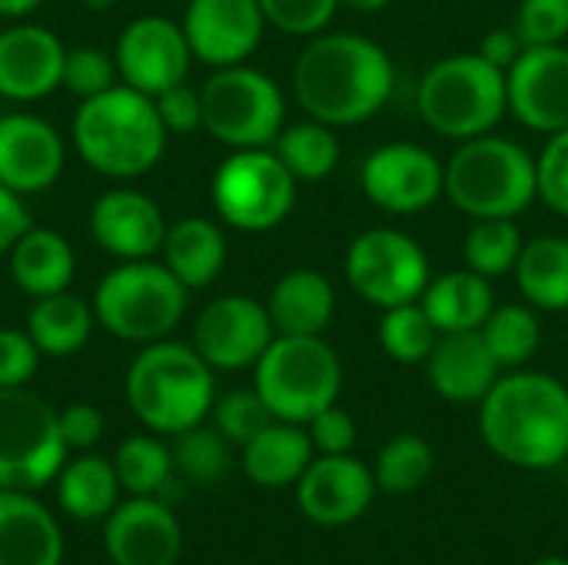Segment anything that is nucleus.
<instances>
[{
	"instance_id": "obj_1",
	"label": "nucleus",
	"mask_w": 568,
	"mask_h": 565,
	"mask_svg": "<svg viewBox=\"0 0 568 565\" xmlns=\"http://www.w3.org/2000/svg\"><path fill=\"white\" fill-rule=\"evenodd\" d=\"M393 90V57L359 33H316L293 63L300 107L329 127H356L376 117Z\"/></svg>"
},
{
	"instance_id": "obj_2",
	"label": "nucleus",
	"mask_w": 568,
	"mask_h": 565,
	"mask_svg": "<svg viewBox=\"0 0 568 565\" xmlns=\"http://www.w3.org/2000/svg\"><path fill=\"white\" fill-rule=\"evenodd\" d=\"M479 436L519 470H552L568 456V386L536 370H513L479 403Z\"/></svg>"
},
{
	"instance_id": "obj_3",
	"label": "nucleus",
	"mask_w": 568,
	"mask_h": 565,
	"mask_svg": "<svg viewBox=\"0 0 568 565\" xmlns=\"http://www.w3.org/2000/svg\"><path fill=\"white\" fill-rule=\"evenodd\" d=\"M166 137L153 97L126 83L83 100L73 117V147L80 160L110 180L150 173L166 150Z\"/></svg>"
},
{
	"instance_id": "obj_4",
	"label": "nucleus",
	"mask_w": 568,
	"mask_h": 565,
	"mask_svg": "<svg viewBox=\"0 0 568 565\" xmlns=\"http://www.w3.org/2000/svg\"><path fill=\"white\" fill-rule=\"evenodd\" d=\"M126 403L146 430L180 436L200 426L216 403L213 366L193 343H146L126 370Z\"/></svg>"
},
{
	"instance_id": "obj_5",
	"label": "nucleus",
	"mask_w": 568,
	"mask_h": 565,
	"mask_svg": "<svg viewBox=\"0 0 568 565\" xmlns=\"http://www.w3.org/2000/svg\"><path fill=\"white\" fill-rule=\"evenodd\" d=\"M446 196L473 220H516L536 196V157L506 137H473L449 157Z\"/></svg>"
},
{
	"instance_id": "obj_6",
	"label": "nucleus",
	"mask_w": 568,
	"mask_h": 565,
	"mask_svg": "<svg viewBox=\"0 0 568 565\" xmlns=\"http://www.w3.org/2000/svg\"><path fill=\"white\" fill-rule=\"evenodd\" d=\"M416 110L439 137L459 143L483 137L509 110L506 70L493 67L483 53H453L423 73Z\"/></svg>"
},
{
	"instance_id": "obj_7",
	"label": "nucleus",
	"mask_w": 568,
	"mask_h": 565,
	"mask_svg": "<svg viewBox=\"0 0 568 565\" xmlns=\"http://www.w3.org/2000/svg\"><path fill=\"white\" fill-rule=\"evenodd\" d=\"M186 286L153 260H123L93 290L97 323L123 343L166 340L186 313Z\"/></svg>"
},
{
	"instance_id": "obj_8",
	"label": "nucleus",
	"mask_w": 568,
	"mask_h": 565,
	"mask_svg": "<svg viewBox=\"0 0 568 565\" xmlns=\"http://www.w3.org/2000/svg\"><path fill=\"white\" fill-rule=\"evenodd\" d=\"M253 386L283 423L306 426L343 390V363L323 336H276L253 366Z\"/></svg>"
},
{
	"instance_id": "obj_9",
	"label": "nucleus",
	"mask_w": 568,
	"mask_h": 565,
	"mask_svg": "<svg viewBox=\"0 0 568 565\" xmlns=\"http://www.w3.org/2000/svg\"><path fill=\"white\" fill-rule=\"evenodd\" d=\"M203 130L230 150H256L276 143L286 100L276 80L256 67H220L200 90Z\"/></svg>"
},
{
	"instance_id": "obj_10",
	"label": "nucleus",
	"mask_w": 568,
	"mask_h": 565,
	"mask_svg": "<svg viewBox=\"0 0 568 565\" xmlns=\"http://www.w3.org/2000/svg\"><path fill=\"white\" fill-rule=\"evenodd\" d=\"M60 413L27 386L0 390V490L33 493L67 463Z\"/></svg>"
},
{
	"instance_id": "obj_11",
	"label": "nucleus",
	"mask_w": 568,
	"mask_h": 565,
	"mask_svg": "<svg viewBox=\"0 0 568 565\" xmlns=\"http://www.w3.org/2000/svg\"><path fill=\"white\" fill-rule=\"evenodd\" d=\"M296 176L270 147L233 150L213 173L210 200L223 223L243 233L280 226L296 206Z\"/></svg>"
},
{
	"instance_id": "obj_12",
	"label": "nucleus",
	"mask_w": 568,
	"mask_h": 565,
	"mask_svg": "<svg viewBox=\"0 0 568 565\" xmlns=\"http://www.w3.org/2000/svg\"><path fill=\"white\" fill-rule=\"evenodd\" d=\"M343 273L353 293L379 310L419 303L433 280L426 250L409 233L393 226L359 233L346 250Z\"/></svg>"
},
{
	"instance_id": "obj_13",
	"label": "nucleus",
	"mask_w": 568,
	"mask_h": 565,
	"mask_svg": "<svg viewBox=\"0 0 568 565\" xmlns=\"http://www.w3.org/2000/svg\"><path fill=\"white\" fill-rule=\"evenodd\" d=\"M276 340L266 303L253 296H220L203 306L193 323V350L223 373L250 370Z\"/></svg>"
},
{
	"instance_id": "obj_14",
	"label": "nucleus",
	"mask_w": 568,
	"mask_h": 565,
	"mask_svg": "<svg viewBox=\"0 0 568 565\" xmlns=\"http://www.w3.org/2000/svg\"><path fill=\"white\" fill-rule=\"evenodd\" d=\"M363 193L386 213H423L446 193V167L416 143H386L363 160Z\"/></svg>"
},
{
	"instance_id": "obj_15",
	"label": "nucleus",
	"mask_w": 568,
	"mask_h": 565,
	"mask_svg": "<svg viewBox=\"0 0 568 565\" xmlns=\"http://www.w3.org/2000/svg\"><path fill=\"white\" fill-rule=\"evenodd\" d=\"M113 57L120 80L146 97L183 83L193 63V50L186 43L183 27L156 13L130 20L116 40Z\"/></svg>"
},
{
	"instance_id": "obj_16",
	"label": "nucleus",
	"mask_w": 568,
	"mask_h": 565,
	"mask_svg": "<svg viewBox=\"0 0 568 565\" xmlns=\"http://www.w3.org/2000/svg\"><path fill=\"white\" fill-rule=\"evenodd\" d=\"M509 110L536 133L568 130V47H526L506 70Z\"/></svg>"
},
{
	"instance_id": "obj_17",
	"label": "nucleus",
	"mask_w": 568,
	"mask_h": 565,
	"mask_svg": "<svg viewBox=\"0 0 568 565\" xmlns=\"http://www.w3.org/2000/svg\"><path fill=\"white\" fill-rule=\"evenodd\" d=\"M376 493L373 470L349 453L316 456L296 483V503L303 516L326 529L356 523L373 506Z\"/></svg>"
},
{
	"instance_id": "obj_18",
	"label": "nucleus",
	"mask_w": 568,
	"mask_h": 565,
	"mask_svg": "<svg viewBox=\"0 0 568 565\" xmlns=\"http://www.w3.org/2000/svg\"><path fill=\"white\" fill-rule=\"evenodd\" d=\"M183 33L193 50V60L206 67L246 63L260 47L266 17L260 0H190L183 13Z\"/></svg>"
},
{
	"instance_id": "obj_19",
	"label": "nucleus",
	"mask_w": 568,
	"mask_h": 565,
	"mask_svg": "<svg viewBox=\"0 0 568 565\" xmlns=\"http://www.w3.org/2000/svg\"><path fill=\"white\" fill-rule=\"evenodd\" d=\"M103 549L113 565H176L183 529L156 496H130L103 523Z\"/></svg>"
},
{
	"instance_id": "obj_20",
	"label": "nucleus",
	"mask_w": 568,
	"mask_h": 565,
	"mask_svg": "<svg viewBox=\"0 0 568 565\" xmlns=\"http://www.w3.org/2000/svg\"><path fill=\"white\" fill-rule=\"evenodd\" d=\"M67 163L60 133L33 113L0 117V183L20 196L43 193L57 183Z\"/></svg>"
},
{
	"instance_id": "obj_21",
	"label": "nucleus",
	"mask_w": 568,
	"mask_h": 565,
	"mask_svg": "<svg viewBox=\"0 0 568 565\" xmlns=\"http://www.w3.org/2000/svg\"><path fill=\"white\" fill-rule=\"evenodd\" d=\"M90 236L100 250L123 260H153L163 250L166 220L156 200L140 190H106L90 206Z\"/></svg>"
},
{
	"instance_id": "obj_22",
	"label": "nucleus",
	"mask_w": 568,
	"mask_h": 565,
	"mask_svg": "<svg viewBox=\"0 0 568 565\" xmlns=\"http://www.w3.org/2000/svg\"><path fill=\"white\" fill-rule=\"evenodd\" d=\"M67 47L57 33L37 23H13L0 30V97L33 103L50 97L63 77Z\"/></svg>"
},
{
	"instance_id": "obj_23",
	"label": "nucleus",
	"mask_w": 568,
	"mask_h": 565,
	"mask_svg": "<svg viewBox=\"0 0 568 565\" xmlns=\"http://www.w3.org/2000/svg\"><path fill=\"white\" fill-rule=\"evenodd\" d=\"M426 376L446 403H483V396L503 376V366L489 353L479 330L439 333L426 360Z\"/></svg>"
},
{
	"instance_id": "obj_24",
	"label": "nucleus",
	"mask_w": 568,
	"mask_h": 565,
	"mask_svg": "<svg viewBox=\"0 0 568 565\" xmlns=\"http://www.w3.org/2000/svg\"><path fill=\"white\" fill-rule=\"evenodd\" d=\"M63 533L30 493L0 490V565H60Z\"/></svg>"
},
{
	"instance_id": "obj_25",
	"label": "nucleus",
	"mask_w": 568,
	"mask_h": 565,
	"mask_svg": "<svg viewBox=\"0 0 568 565\" xmlns=\"http://www.w3.org/2000/svg\"><path fill=\"white\" fill-rule=\"evenodd\" d=\"M276 336H323L336 313V290L320 270H290L266 300Z\"/></svg>"
},
{
	"instance_id": "obj_26",
	"label": "nucleus",
	"mask_w": 568,
	"mask_h": 565,
	"mask_svg": "<svg viewBox=\"0 0 568 565\" xmlns=\"http://www.w3.org/2000/svg\"><path fill=\"white\" fill-rule=\"evenodd\" d=\"M7 256H10L13 286L33 300L63 293L77 270V256H73V246L67 243V236L57 230H47V226H30L13 243V250Z\"/></svg>"
},
{
	"instance_id": "obj_27",
	"label": "nucleus",
	"mask_w": 568,
	"mask_h": 565,
	"mask_svg": "<svg viewBox=\"0 0 568 565\" xmlns=\"http://www.w3.org/2000/svg\"><path fill=\"white\" fill-rule=\"evenodd\" d=\"M419 303L439 333H469L483 330V323L496 310V293L483 273L466 266L429 280Z\"/></svg>"
},
{
	"instance_id": "obj_28",
	"label": "nucleus",
	"mask_w": 568,
	"mask_h": 565,
	"mask_svg": "<svg viewBox=\"0 0 568 565\" xmlns=\"http://www.w3.org/2000/svg\"><path fill=\"white\" fill-rule=\"evenodd\" d=\"M316 460L313 440L296 423H270L260 436L243 446V473L263 490H283L300 483L306 466Z\"/></svg>"
},
{
	"instance_id": "obj_29",
	"label": "nucleus",
	"mask_w": 568,
	"mask_h": 565,
	"mask_svg": "<svg viewBox=\"0 0 568 565\" xmlns=\"http://www.w3.org/2000/svg\"><path fill=\"white\" fill-rule=\"evenodd\" d=\"M163 263L186 290H206L226 263V236L206 216H183L166 226Z\"/></svg>"
},
{
	"instance_id": "obj_30",
	"label": "nucleus",
	"mask_w": 568,
	"mask_h": 565,
	"mask_svg": "<svg viewBox=\"0 0 568 565\" xmlns=\"http://www.w3.org/2000/svg\"><path fill=\"white\" fill-rule=\"evenodd\" d=\"M120 480L113 470V460L83 453L77 460H67L57 473V503L60 509L77 523H97L106 519L120 506Z\"/></svg>"
},
{
	"instance_id": "obj_31",
	"label": "nucleus",
	"mask_w": 568,
	"mask_h": 565,
	"mask_svg": "<svg viewBox=\"0 0 568 565\" xmlns=\"http://www.w3.org/2000/svg\"><path fill=\"white\" fill-rule=\"evenodd\" d=\"M93 306L83 303L73 293H50L33 300L30 313H27V333L37 343V350L43 356H73L87 346L90 333H93Z\"/></svg>"
},
{
	"instance_id": "obj_32",
	"label": "nucleus",
	"mask_w": 568,
	"mask_h": 565,
	"mask_svg": "<svg viewBox=\"0 0 568 565\" xmlns=\"http://www.w3.org/2000/svg\"><path fill=\"white\" fill-rule=\"evenodd\" d=\"M516 283L532 310H568V236H536L523 243L516 260Z\"/></svg>"
},
{
	"instance_id": "obj_33",
	"label": "nucleus",
	"mask_w": 568,
	"mask_h": 565,
	"mask_svg": "<svg viewBox=\"0 0 568 565\" xmlns=\"http://www.w3.org/2000/svg\"><path fill=\"white\" fill-rule=\"evenodd\" d=\"M273 150L300 183L326 180L339 167V157H343L336 127H329L323 120H313V117L303 120V123L283 127Z\"/></svg>"
},
{
	"instance_id": "obj_34",
	"label": "nucleus",
	"mask_w": 568,
	"mask_h": 565,
	"mask_svg": "<svg viewBox=\"0 0 568 565\" xmlns=\"http://www.w3.org/2000/svg\"><path fill=\"white\" fill-rule=\"evenodd\" d=\"M113 470L130 496H160L173 480V450L156 436H126L113 453Z\"/></svg>"
},
{
	"instance_id": "obj_35",
	"label": "nucleus",
	"mask_w": 568,
	"mask_h": 565,
	"mask_svg": "<svg viewBox=\"0 0 568 565\" xmlns=\"http://www.w3.org/2000/svg\"><path fill=\"white\" fill-rule=\"evenodd\" d=\"M479 333L503 370H519L523 363H529L536 356V350L542 343V323H539L536 310L523 306V303L496 306Z\"/></svg>"
},
{
	"instance_id": "obj_36",
	"label": "nucleus",
	"mask_w": 568,
	"mask_h": 565,
	"mask_svg": "<svg viewBox=\"0 0 568 565\" xmlns=\"http://www.w3.org/2000/svg\"><path fill=\"white\" fill-rule=\"evenodd\" d=\"M436 470V453L433 446L416 436V433H399L393 436L379 453H376V490L386 496H406L419 490Z\"/></svg>"
},
{
	"instance_id": "obj_37",
	"label": "nucleus",
	"mask_w": 568,
	"mask_h": 565,
	"mask_svg": "<svg viewBox=\"0 0 568 565\" xmlns=\"http://www.w3.org/2000/svg\"><path fill=\"white\" fill-rule=\"evenodd\" d=\"M523 253V230L516 220H476L466 233L463 256L466 266L483 273L486 280L506 276L516 270V260Z\"/></svg>"
},
{
	"instance_id": "obj_38",
	"label": "nucleus",
	"mask_w": 568,
	"mask_h": 565,
	"mask_svg": "<svg viewBox=\"0 0 568 565\" xmlns=\"http://www.w3.org/2000/svg\"><path fill=\"white\" fill-rule=\"evenodd\" d=\"M436 340H439V330L433 326L423 303H403V306H393V310L383 313L379 346H383V353L389 360H396L403 366L426 363Z\"/></svg>"
},
{
	"instance_id": "obj_39",
	"label": "nucleus",
	"mask_w": 568,
	"mask_h": 565,
	"mask_svg": "<svg viewBox=\"0 0 568 565\" xmlns=\"http://www.w3.org/2000/svg\"><path fill=\"white\" fill-rule=\"evenodd\" d=\"M173 470L190 483L210 486L230 473V440L216 426H193L173 443Z\"/></svg>"
},
{
	"instance_id": "obj_40",
	"label": "nucleus",
	"mask_w": 568,
	"mask_h": 565,
	"mask_svg": "<svg viewBox=\"0 0 568 565\" xmlns=\"http://www.w3.org/2000/svg\"><path fill=\"white\" fill-rule=\"evenodd\" d=\"M210 416H213V426H216L230 443H236L240 450H243L253 436H260L270 423H276V416L270 413V406L263 403V396L256 393V386H253V390H230V393H223V396L213 403Z\"/></svg>"
},
{
	"instance_id": "obj_41",
	"label": "nucleus",
	"mask_w": 568,
	"mask_h": 565,
	"mask_svg": "<svg viewBox=\"0 0 568 565\" xmlns=\"http://www.w3.org/2000/svg\"><path fill=\"white\" fill-rule=\"evenodd\" d=\"M116 57L100 50V47H73L63 57V77L60 87L70 90L80 100H90L110 87H116Z\"/></svg>"
},
{
	"instance_id": "obj_42",
	"label": "nucleus",
	"mask_w": 568,
	"mask_h": 565,
	"mask_svg": "<svg viewBox=\"0 0 568 565\" xmlns=\"http://www.w3.org/2000/svg\"><path fill=\"white\" fill-rule=\"evenodd\" d=\"M266 23L290 37H316L329 27L339 0H260Z\"/></svg>"
},
{
	"instance_id": "obj_43",
	"label": "nucleus",
	"mask_w": 568,
	"mask_h": 565,
	"mask_svg": "<svg viewBox=\"0 0 568 565\" xmlns=\"http://www.w3.org/2000/svg\"><path fill=\"white\" fill-rule=\"evenodd\" d=\"M516 33L526 47H556L568 37V0H523Z\"/></svg>"
},
{
	"instance_id": "obj_44",
	"label": "nucleus",
	"mask_w": 568,
	"mask_h": 565,
	"mask_svg": "<svg viewBox=\"0 0 568 565\" xmlns=\"http://www.w3.org/2000/svg\"><path fill=\"white\" fill-rule=\"evenodd\" d=\"M536 176H539V200L552 213L568 216V130L549 137V143L536 157Z\"/></svg>"
},
{
	"instance_id": "obj_45",
	"label": "nucleus",
	"mask_w": 568,
	"mask_h": 565,
	"mask_svg": "<svg viewBox=\"0 0 568 565\" xmlns=\"http://www.w3.org/2000/svg\"><path fill=\"white\" fill-rule=\"evenodd\" d=\"M40 350L30 340L27 330L0 326V390L7 386H27L40 366Z\"/></svg>"
},
{
	"instance_id": "obj_46",
	"label": "nucleus",
	"mask_w": 568,
	"mask_h": 565,
	"mask_svg": "<svg viewBox=\"0 0 568 565\" xmlns=\"http://www.w3.org/2000/svg\"><path fill=\"white\" fill-rule=\"evenodd\" d=\"M153 107H156L166 133H193L203 127V97H200V90L186 87V80L156 93Z\"/></svg>"
},
{
	"instance_id": "obj_47",
	"label": "nucleus",
	"mask_w": 568,
	"mask_h": 565,
	"mask_svg": "<svg viewBox=\"0 0 568 565\" xmlns=\"http://www.w3.org/2000/svg\"><path fill=\"white\" fill-rule=\"evenodd\" d=\"M306 433L320 456H343V453H353V446H356V423L336 403L326 406L323 413H316L306 423Z\"/></svg>"
},
{
	"instance_id": "obj_48",
	"label": "nucleus",
	"mask_w": 568,
	"mask_h": 565,
	"mask_svg": "<svg viewBox=\"0 0 568 565\" xmlns=\"http://www.w3.org/2000/svg\"><path fill=\"white\" fill-rule=\"evenodd\" d=\"M103 430H106V420L93 403H73L60 410V436L67 450H93Z\"/></svg>"
},
{
	"instance_id": "obj_49",
	"label": "nucleus",
	"mask_w": 568,
	"mask_h": 565,
	"mask_svg": "<svg viewBox=\"0 0 568 565\" xmlns=\"http://www.w3.org/2000/svg\"><path fill=\"white\" fill-rule=\"evenodd\" d=\"M30 230V213L23 206V196L7 190L0 183V256L13 250V243Z\"/></svg>"
},
{
	"instance_id": "obj_50",
	"label": "nucleus",
	"mask_w": 568,
	"mask_h": 565,
	"mask_svg": "<svg viewBox=\"0 0 568 565\" xmlns=\"http://www.w3.org/2000/svg\"><path fill=\"white\" fill-rule=\"evenodd\" d=\"M523 50H526V43H523V37H519L516 30H509V27H496V30H489V33L483 37V43H479V50H476V53H483L493 67L509 70Z\"/></svg>"
},
{
	"instance_id": "obj_51",
	"label": "nucleus",
	"mask_w": 568,
	"mask_h": 565,
	"mask_svg": "<svg viewBox=\"0 0 568 565\" xmlns=\"http://www.w3.org/2000/svg\"><path fill=\"white\" fill-rule=\"evenodd\" d=\"M43 0H0V17L7 20H20L27 13H33Z\"/></svg>"
},
{
	"instance_id": "obj_52",
	"label": "nucleus",
	"mask_w": 568,
	"mask_h": 565,
	"mask_svg": "<svg viewBox=\"0 0 568 565\" xmlns=\"http://www.w3.org/2000/svg\"><path fill=\"white\" fill-rule=\"evenodd\" d=\"M393 0H339V7H349V10H356V13H379V10H386Z\"/></svg>"
},
{
	"instance_id": "obj_53",
	"label": "nucleus",
	"mask_w": 568,
	"mask_h": 565,
	"mask_svg": "<svg viewBox=\"0 0 568 565\" xmlns=\"http://www.w3.org/2000/svg\"><path fill=\"white\" fill-rule=\"evenodd\" d=\"M80 7L90 10V13H103V10H113L116 0H80Z\"/></svg>"
},
{
	"instance_id": "obj_54",
	"label": "nucleus",
	"mask_w": 568,
	"mask_h": 565,
	"mask_svg": "<svg viewBox=\"0 0 568 565\" xmlns=\"http://www.w3.org/2000/svg\"><path fill=\"white\" fill-rule=\"evenodd\" d=\"M529 565H568V559H562V556H546V559H536V563Z\"/></svg>"
}]
</instances>
